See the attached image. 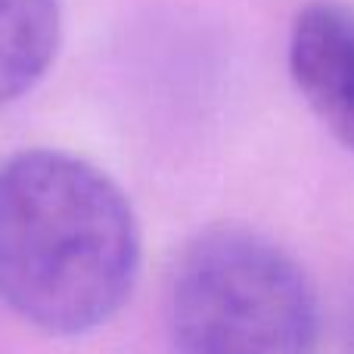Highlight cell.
<instances>
[{
    "mask_svg": "<svg viewBox=\"0 0 354 354\" xmlns=\"http://www.w3.org/2000/svg\"><path fill=\"white\" fill-rule=\"evenodd\" d=\"M140 230L97 165L28 149L0 165V299L53 336L97 330L128 301Z\"/></svg>",
    "mask_w": 354,
    "mask_h": 354,
    "instance_id": "cell-1",
    "label": "cell"
},
{
    "mask_svg": "<svg viewBox=\"0 0 354 354\" xmlns=\"http://www.w3.org/2000/svg\"><path fill=\"white\" fill-rule=\"evenodd\" d=\"M174 354H314L320 308L289 252L245 227H214L180 252L168 283Z\"/></svg>",
    "mask_w": 354,
    "mask_h": 354,
    "instance_id": "cell-2",
    "label": "cell"
},
{
    "mask_svg": "<svg viewBox=\"0 0 354 354\" xmlns=\"http://www.w3.org/2000/svg\"><path fill=\"white\" fill-rule=\"evenodd\" d=\"M289 72L317 118L354 149V10L336 0L301 6L289 31Z\"/></svg>",
    "mask_w": 354,
    "mask_h": 354,
    "instance_id": "cell-3",
    "label": "cell"
},
{
    "mask_svg": "<svg viewBox=\"0 0 354 354\" xmlns=\"http://www.w3.org/2000/svg\"><path fill=\"white\" fill-rule=\"evenodd\" d=\"M59 0H0V106L28 93L53 66Z\"/></svg>",
    "mask_w": 354,
    "mask_h": 354,
    "instance_id": "cell-4",
    "label": "cell"
},
{
    "mask_svg": "<svg viewBox=\"0 0 354 354\" xmlns=\"http://www.w3.org/2000/svg\"><path fill=\"white\" fill-rule=\"evenodd\" d=\"M348 354H354V301L348 308Z\"/></svg>",
    "mask_w": 354,
    "mask_h": 354,
    "instance_id": "cell-5",
    "label": "cell"
}]
</instances>
